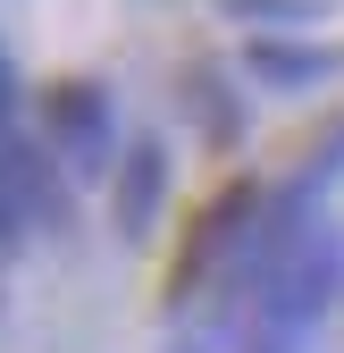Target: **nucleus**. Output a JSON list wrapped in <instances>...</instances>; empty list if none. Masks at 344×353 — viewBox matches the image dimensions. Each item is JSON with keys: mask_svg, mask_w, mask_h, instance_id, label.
<instances>
[{"mask_svg": "<svg viewBox=\"0 0 344 353\" xmlns=\"http://www.w3.org/2000/svg\"><path fill=\"white\" fill-rule=\"evenodd\" d=\"M210 9L244 17L252 34H286V26H319V17H327V0H210Z\"/></svg>", "mask_w": 344, "mask_h": 353, "instance_id": "nucleus-7", "label": "nucleus"}, {"mask_svg": "<svg viewBox=\"0 0 344 353\" xmlns=\"http://www.w3.org/2000/svg\"><path fill=\"white\" fill-rule=\"evenodd\" d=\"M160 202H168V143L160 135H135L126 160H118V176H109V228L126 244H143L151 219H160Z\"/></svg>", "mask_w": 344, "mask_h": 353, "instance_id": "nucleus-4", "label": "nucleus"}, {"mask_svg": "<svg viewBox=\"0 0 344 353\" xmlns=\"http://www.w3.org/2000/svg\"><path fill=\"white\" fill-rule=\"evenodd\" d=\"M0 261H9V244H0Z\"/></svg>", "mask_w": 344, "mask_h": 353, "instance_id": "nucleus-11", "label": "nucleus"}, {"mask_svg": "<svg viewBox=\"0 0 344 353\" xmlns=\"http://www.w3.org/2000/svg\"><path fill=\"white\" fill-rule=\"evenodd\" d=\"M0 126H17V59L0 51Z\"/></svg>", "mask_w": 344, "mask_h": 353, "instance_id": "nucleus-10", "label": "nucleus"}, {"mask_svg": "<svg viewBox=\"0 0 344 353\" xmlns=\"http://www.w3.org/2000/svg\"><path fill=\"white\" fill-rule=\"evenodd\" d=\"M261 210H269V185H261V176H227V185L185 219V236H177V252H168V270H160V303H168V312H193L202 286L227 294L252 228H261Z\"/></svg>", "mask_w": 344, "mask_h": 353, "instance_id": "nucleus-1", "label": "nucleus"}, {"mask_svg": "<svg viewBox=\"0 0 344 353\" xmlns=\"http://www.w3.org/2000/svg\"><path fill=\"white\" fill-rule=\"evenodd\" d=\"M76 228V176L42 152L34 135L0 126V244H34V236H67Z\"/></svg>", "mask_w": 344, "mask_h": 353, "instance_id": "nucleus-3", "label": "nucleus"}, {"mask_svg": "<svg viewBox=\"0 0 344 353\" xmlns=\"http://www.w3.org/2000/svg\"><path fill=\"white\" fill-rule=\"evenodd\" d=\"M336 185H344V110L319 126V143L294 160V176H286V185H269V202H277V210H294V219H319Z\"/></svg>", "mask_w": 344, "mask_h": 353, "instance_id": "nucleus-6", "label": "nucleus"}, {"mask_svg": "<svg viewBox=\"0 0 344 353\" xmlns=\"http://www.w3.org/2000/svg\"><path fill=\"white\" fill-rule=\"evenodd\" d=\"M311 336H294V328H277V320H244V353H303Z\"/></svg>", "mask_w": 344, "mask_h": 353, "instance_id": "nucleus-8", "label": "nucleus"}, {"mask_svg": "<svg viewBox=\"0 0 344 353\" xmlns=\"http://www.w3.org/2000/svg\"><path fill=\"white\" fill-rule=\"evenodd\" d=\"M168 353H227V328H185Z\"/></svg>", "mask_w": 344, "mask_h": 353, "instance_id": "nucleus-9", "label": "nucleus"}, {"mask_svg": "<svg viewBox=\"0 0 344 353\" xmlns=\"http://www.w3.org/2000/svg\"><path fill=\"white\" fill-rule=\"evenodd\" d=\"M244 68L269 84V93H311V84H327L344 59L327 51V42H294V34H252L244 42Z\"/></svg>", "mask_w": 344, "mask_h": 353, "instance_id": "nucleus-5", "label": "nucleus"}, {"mask_svg": "<svg viewBox=\"0 0 344 353\" xmlns=\"http://www.w3.org/2000/svg\"><path fill=\"white\" fill-rule=\"evenodd\" d=\"M34 126H42V152H51L76 185H109L126 143H118V93L101 76H51L34 93Z\"/></svg>", "mask_w": 344, "mask_h": 353, "instance_id": "nucleus-2", "label": "nucleus"}]
</instances>
